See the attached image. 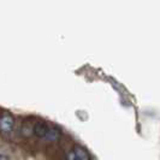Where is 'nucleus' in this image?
<instances>
[{
	"label": "nucleus",
	"instance_id": "obj_1",
	"mask_svg": "<svg viewBox=\"0 0 160 160\" xmlns=\"http://www.w3.org/2000/svg\"><path fill=\"white\" fill-rule=\"evenodd\" d=\"M32 132L38 137L45 138L47 141H58L62 137L60 129L57 128L56 125H49L45 122L35 123V125L32 128Z\"/></svg>",
	"mask_w": 160,
	"mask_h": 160
},
{
	"label": "nucleus",
	"instance_id": "obj_2",
	"mask_svg": "<svg viewBox=\"0 0 160 160\" xmlns=\"http://www.w3.org/2000/svg\"><path fill=\"white\" fill-rule=\"evenodd\" d=\"M13 127H15V120L11 114L4 113L0 116V132L8 135L13 130Z\"/></svg>",
	"mask_w": 160,
	"mask_h": 160
},
{
	"label": "nucleus",
	"instance_id": "obj_3",
	"mask_svg": "<svg viewBox=\"0 0 160 160\" xmlns=\"http://www.w3.org/2000/svg\"><path fill=\"white\" fill-rule=\"evenodd\" d=\"M72 151L75 153L76 160H92L90 159L89 153L87 152V149L83 148V147H81V146H78V144H76V146L72 148Z\"/></svg>",
	"mask_w": 160,
	"mask_h": 160
},
{
	"label": "nucleus",
	"instance_id": "obj_4",
	"mask_svg": "<svg viewBox=\"0 0 160 160\" xmlns=\"http://www.w3.org/2000/svg\"><path fill=\"white\" fill-rule=\"evenodd\" d=\"M65 160H76V157H75V153L73 151H70V152L68 153V155H66V159Z\"/></svg>",
	"mask_w": 160,
	"mask_h": 160
},
{
	"label": "nucleus",
	"instance_id": "obj_5",
	"mask_svg": "<svg viewBox=\"0 0 160 160\" xmlns=\"http://www.w3.org/2000/svg\"><path fill=\"white\" fill-rule=\"evenodd\" d=\"M0 160H10V158L4 155V154H0Z\"/></svg>",
	"mask_w": 160,
	"mask_h": 160
},
{
	"label": "nucleus",
	"instance_id": "obj_6",
	"mask_svg": "<svg viewBox=\"0 0 160 160\" xmlns=\"http://www.w3.org/2000/svg\"><path fill=\"white\" fill-rule=\"evenodd\" d=\"M28 160H34V159H28Z\"/></svg>",
	"mask_w": 160,
	"mask_h": 160
}]
</instances>
